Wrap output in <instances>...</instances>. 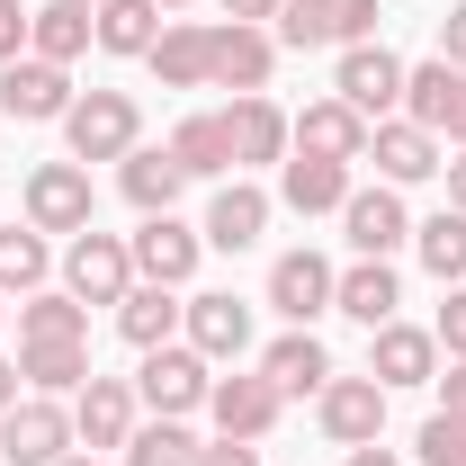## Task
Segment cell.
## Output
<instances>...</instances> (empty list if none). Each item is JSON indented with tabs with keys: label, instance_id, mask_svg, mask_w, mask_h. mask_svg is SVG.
I'll list each match as a JSON object with an SVG mask.
<instances>
[{
	"label": "cell",
	"instance_id": "obj_1",
	"mask_svg": "<svg viewBox=\"0 0 466 466\" xmlns=\"http://www.w3.org/2000/svg\"><path fill=\"white\" fill-rule=\"evenodd\" d=\"M63 144H72L81 171H90V162H126V153L144 144V108H135V90H81V99L63 108Z\"/></svg>",
	"mask_w": 466,
	"mask_h": 466
},
{
	"label": "cell",
	"instance_id": "obj_2",
	"mask_svg": "<svg viewBox=\"0 0 466 466\" xmlns=\"http://www.w3.org/2000/svg\"><path fill=\"white\" fill-rule=\"evenodd\" d=\"M207 386H216V368H207L188 341L144 350V368H135V404L162 412V421H188V412H207Z\"/></svg>",
	"mask_w": 466,
	"mask_h": 466
},
{
	"label": "cell",
	"instance_id": "obj_3",
	"mask_svg": "<svg viewBox=\"0 0 466 466\" xmlns=\"http://www.w3.org/2000/svg\"><path fill=\"white\" fill-rule=\"evenodd\" d=\"M81 449L72 440V404L63 395H18L0 412V466H63Z\"/></svg>",
	"mask_w": 466,
	"mask_h": 466
},
{
	"label": "cell",
	"instance_id": "obj_4",
	"mask_svg": "<svg viewBox=\"0 0 466 466\" xmlns=\"http://www.w3.org/2000/svg\"><path fill=\"white\" fill-rule=\"evenodd\" d=\"M269 36L296 46V55H314V46L341 55V46H368V36H377V0H288Z\"/></svg>",
	"mask_w": 466,
	"mask_h": 466
},
{
	"label": "cell",
	"instance_id": "obj_5",
	"mask_svg": "<svg viewBox=\"0 0 466 466\" xmlns=\"http://www.w3.org/2000/svg\"><path fill=\"white\" fill-rule=\"evenodd\" d=\"M90 216H99V188H90V171L63 153V162H36L27 171V225L36 233H90Z\"/></svg>",
	"mask_w": 466,
	"mask_h": 466
},
{
	"label": "cell",
	"instance_id": "obj_6",
	"mask_svg": "<svg viewBox=\"0 0 466 466\" xmlns=\"http://www.w3.org/2000/svg\"><path fill=\"white\" fill-rule=\"evenodd\" d=\"M63 288L81 296V305H116V296L135 288V251H126V233H72L63 242Z\"/></svg>",
	"mask_w": 466,
	"mask_h": 466
},
{
	"label": "cell",
	"instance_id": "obj_7",
	"mask_svg": "<svg viewBox=\"0 0 466 466\" xmlns=\"http://www.w3.org/2000/svg\"><path fill=\"white\" fill-rule=\"evenodd\" d=\"M341 242H350V260H395L412 242V216H404V188H350L341 198Z\"/></svg>",
	"mask_w": 466,
	"mask_h": 466
},
{
	"label": "cell",
	"instance_id": "obj_8",
	"mask_svg": "<svg viewBox=\"0 0 466 466\" xmlns=\"http://www.w3.org/2000/svg\"><path fill=\"white\" fill-rule=\"evenodd\" d=\"M332 99H350L368 126H377V116H404V63L386 55L377 36H368V46H341V63H332Z\"/></svg>",
	"mask_w": 466,
	"mask_h": 466
},
{
	"label": "cell",
	"instance_id": "obj_9",
	"mask_svg": "<svg viewBox=\"0 0 466 466\" xmlns=\"http://www.w3.org/2000/svg\"><path fill=\"white\" fill-rule=\"evenodd\" d=\"M404 116L466 153V72H458V63H440V55H431V63H404Z\"/></svg>",
	"mask_w": 466,
	"mask_h": 466
},
{
	"label": "cell",
	"instance_id": "obj_10",
	"mask_svg": "<svg viewBox=\"0 0 466 466\" xmlns=\"http://www.w3.org/2000/svg\"><path fill=\"white\" fill-rule=\"evenodd\" d=\"M368 162H377L386 188H412V179L449 171V144H440L431 126H412V116H377V126H368Z\"/></svg>",
	"mask_w": 466,
	"mask_h": 466
},
{
	"label": "cell",
	"instance_id": "obj_11",
	"mask_svg": "<svg viewBox=\"0 0 466 466\" xmlns=\"http://www.w3.org/2000/svg\"><path fill=\"white\" fill-rule=\"evenodd\" d=\"M126 251H135V279H153V288H188L198 260H207V233L179 225V216H144V225L126 233Z\"/></svg>",
	"mask_w": 466,
	"mask_h": 466
},
{
	"label": "cell",
	"instance_id": "obj_12",
	"mask_svg": "<svg viewBox=\"0 0 466 466\" xmlns=\"http://www.w3.org/2000/svg\"><path fill=\"white\" fill-rule=\"evenodd\" d=\"M332 260L323 251H279L269 260V314H288V332H314L323 314H332Z\"/></svg>",
	"mask_w": 466,
	"mask_h": 466
},
{
	"label": "cell",
	"instance_id": "obj_13",
	"mask_svg": "<svg viewBox=\"0 0 466 466\" xmlns=\"http://www.w3.org/2000/svg\"><path fill=\"white\" fill-rule=\"evenodd\" d=\"M314 421H323V440H332V449H368V440H386V386H377V377H341V368H332V386L314 395Z\"/></svg>",
	"mask_w": 466,
	"mask_h": 466
},
{
	"label": "cell",
	"instance_id": "obj_14",
	"mask_svg": "<svg viewBox=\"0 0 466 466\" xmlns=\"http://www.w3.org/2000/svg\"><path fill=\"white\" fill-rule=\"evenodd\" d=\"M81 90H72V72L46 55H18L0 63V116H18V126H63V108H72Z\"/></svg>",
	"mask_w": 466,
	"mask_h": 466
},
{
	"label": "cell",
	"instance_id": "obj_15",
	"mask_svg": "<svg viewBox=\"0 0 466 466\" xmlns=\"http://www.w3.org/2000/svg\"><path fill=\"white\" fill-rule=\"evenodd\" d=\"M179 341L198 350L207 368H216V359H242V350H251V305L233 288H198L179 305Z\"/></svg>",
	"mask_w": 466,
	"mask_h": 466
},
{
	"label": "cell",
	"instance_id": "obj_16",
	"mask_svg": "<svg viewBox=\"0 0 466 466\" xmlns=\"http://www.w3.org/2000/svg\"><path fill=\"white\" fill-rule=\"evenodd\" d=\"M135 421H144V404H135V377H90L81 395H72V440L99 458V449H126L135 440Z\"/></svg>",
	"mask_w": 466,
	"mask_h": 466
},
{
	"label": "cell",
	"instance_id": "obj_17",
	"mask_svg": "<svg viewBox=\"0 0 466 466\" xmlns=\"http://www.w3.org/2000/svg\"><path fill=\"white\" fill-rule=\"evenodd\" d=\"M269 216H279V198H269V188H260V179H216V198H207V251H251V242H260V233H269Z\"/></svg>",
	"mask_w": 466,
	"mask_h": 466
},
{
	"label": "cell",
	"instance_id": "obj_18",
	"mask_svg": "<svg viewBox=\"0 0 466 466\" xmlns=\"http://www.w3.org/2000/svg\"><path fill=\"white\" fill-rule=\"evenodd\" d=\"M269 72H279V36H269V27L225 18V27H216V63H207V90L251 99V90H269Z\"/></svg>",
	"mask_w": 466,
	"mask_h": 466
},
{
	"label": "cell",
	"instance_id": "obj_19",
	"mask_svg": "<svg viewBox=\"0 0 466 466\" xmlns=\"http://www.w3.org/2000/svg\"><path fill=\"white\" fill-rule=\"evenodd\" d=\"M368 377H377L386 395L431 386V377H440V341H431L421 323H404V314H395V323H377V332H368Z\"/></svg>",
	"mask_w": 466,
	"mask_h": 466
},
{
	"label": "cell",
	"instance_id": "obj_20",
	"mask_svg": "<svg viewBox=\"0 0 466 466\" xmlns=\"http://www.w3.org/2000/svg\"><path fill=\"white\" fill-rule=\"evenodd\" d=\"M279 386L251 368V377H216L207 386V421H216V440H269V421H279Z\"/></svg>",
	"mask_w": 466,
	"mask_h": 466
},
{
	"label": "cell",
	"instance_id": "obj_21",
	"mask_svg": "<svg viewBox=\"0 0 466 466\" xmlns=\"http://www.w3.org/2000/svg\"><path fill=\"white\" fill-rule=\"evenodd\" d=\"M225 135H233V171H269V162H288V108L269 99V90H251V99H233L225 108Z\"/></svg>",
	"mask_w": 466,
	"mask_h": 466
},
{
	"label": "cell",
	"instance_id": "obj_22",
	"mask_svg": "<svg viewBox=\"0 0 466 466\" xmlns=\"http://www.w3.org/2000/svg\"><path fill=\"white\" fill-rule=\"evenodd\" d=\"M288 153H314V162H368V116L350 99H314L305 116H288Z\"/></svg>",
	"mask_w": 466,
	"mask_h": 466
},
{
	"label": "cell",
	"instance_id": "obj_23",
	"mask_svg": "<svg viewBox=\"0 0 466 466\" xmlns=\"http://www.w3.org/2000/svg\"><path fill=\"white\" fill-rule=\"evenodd\" d=\"M116 188H126V207H135V216H179L188 171L171 162V144H135V153L116 162Z\"/></svg>",
	"mask_w": 466,
	"mask_h": 466
},
{
	"label": "cell",
	"instance_id": "obj_24",
	"mask_svg": "<svg viewBox=\"0 0 466 466\" xmlns=\"http://www.w3.org/2000/svg\"><path fill=\"white\" fill-rule=\"evenodd\" d=\"M153 81L162 90H207V63H216V27L207 18H171L162 36H153Z\"/></svg>",
	"mask_w": 466,
	"mask_h": 466
},
{
	"label": "cell",
	"instance_id": "obj_25",
	"mask_svg": "<svg viewBox=\"0 0 466 466\" xmlns=\"http://www.w3.org/2000/svg\"><path fill=\"white\" fill-rule=\"evenodd\" d=\"M395 305H404V279H395V260H350L341 279H332V314L350 323H395Z\"/></svg>",
	"mask_w": 466,
	"mask_h": 466
},
{
	"label": "cell",
	"instance_id": "obj_26",
	"mask_svg": "<svg viewBox=\"0 0 466 466\" xmlns=\"http://www.w3.org/2000/svg\"><path fill=\"white\" fill-rule=\"evenodd\" d=\"M350 188H359L350 162H314V153H288L279 162V207H296V216H341Z\"/></svg>",
	"mask_w": 466,
	"mask_h": 466
},
{
	"label": "cell",
	"instance_id": "obj_27",
	"mask_svg": "<svg viewBox=\"0 0 466 466\" xmlns=\"http://www.w3.org/2000/svg\"><path fill=\"white\" fill-rule=\"evenodd\" d=\"M260 377H269V386H279V395H323V386H332V350L314 341V332H279V341L260 350Z\"/></svg>",
	"mask_w": 466,
	"mask_h": 466
},
{
	"label": "cell",
	"instance_id": "obj_28",
	"mask_svg": "<svg viewBox=\"0 0 466 466\" xmlns=\"http://www.w3.org/2000/svg\"><path fill=\"white\" fill-rule=\"evenodd\" d=\"M179 305H188L179 288L135 279V288L116 296V332H126V350H162V341H179Z\"/></svg>",
	"mask_w": 466,
	"mask_h": 466
},
{
	"label": "cell",
	"instance_id": "obj_29",
	"mask_svg": "<svg viewBox=\"0 0 466 466\" xmlns=\"http://www.w3.org/2000/svg\"><path fill=\"white\" fill-rule=\"evenodd\" d=\"M18 377L27 395H81L99 368H90V341H18Z\"/></svg>",
	"mask_w": 466,
	"mask_h": 466
},
{
	"label": "cell",
	"instance_id": "obj_30",
	"mask_svg": "<svg viewBox=\"0 0 466 466\" xmlns=\"http://www.w3.org/2000/svg\"><path fill=\"white\" fill-rule=\"evenodd\" d=\"M171 162L188 179H233V135H225V108H198L171 126Z\"/></svg>",
	"mask_w": 466,
	"mask_h": 466
},
{
	"label": "cell",
	"instance_id": "obj_31",
	"mask_svg": "<svg viewBox=\"0 0 466 466\" xmlns=\"http://www.w3.org/2000/svg\"><path fill=\"white\" fill-rule=\"evenodd\" d=\"M171 18H162V0H99L90 9V36H99V55H153V36H162Z\"/></svg>",
	"mask_w": 466,
	"mask_h": 466
},
{
	"label": "cell",
	"instance_id": "obj_32",
	"mask_svg": "<svg viewBox=\"0 0 466 466\" xmlns=\"http://www.w3.org/2000/svg\"><path fill=\"white\" fill-rule=\"evenodd\" d=\"M46 279H55V233L0 225V296H36Z\"/></svg>",
	"mask_w": 466,
	"mask_h": 466
},
{
	"label": "cell",
	"instance_id": "obj_33",
	"mask_svg": "<svg viewBox=\"0 0 466 466\" xmlns=\"http://www.w3.org/2000/svg\"><path fill=\"white\" fill-rule=\"evenodd\" d=\"M18 341H90V305H81L72 288L18 296Z\"/></svg>",
	"mask_w": 466,
	"mask_h": 466
},
{
	"label": "cell",
	"instance_id": "obj_34",
	"mask_svg": "<svg viewBox=\"0 0 466 466\" xmlns=\"http://www.w3.org/2000/svg\"><path fill=\"white\" fill-rule=\"evenodd\" d=\"M90 46H99V36H90V9H72V0H46V9L27 18V55L63 63V72L90 55Z\"/></svg>",
	"mask_w": 466,
	"mask_h": 466
},
{
	"label": "cell",
	"instance_id": "obj_35",
	"mask_svg": "<svg viewBox=\"0 0 466 466\" xmlns=\"http://www.w3.org/2000/svg\"><path fill=\"white\" fill-rule=\"evenodd\" d=\"M412 251H421V269H431L440 288H466V216L458 207L421 216V225H412Z\"/></svg>",
	"mask_w": 466,
	"mask_h": 466
},
{
	"label": "cell",
	"instance_id": "obj_36",
	"mask_svg": "<svg viewBox=\"0 0 466 466\" xmlns=\"http://www.w3.org/2000/svg\"><path fill=\"white\" fill-rule=\"evenodd\" d=\"M198 449H207V440H198L188 421H162V412H153V421H135L126 466H198Z\"/></svg>",
	"mask_w": 466,
	"mask_h": 466
},
{
	"label": "cell",
	"instance_id": "obj_37",
	"mask_svg": "<svg viewBox=\"0 0 466 466\" xmlns=\"http://www.w3.org/2000/svg\"><path fill=\"white\" fill-rule=\"evenodd\" d=\"M412 458L421 466H466V421L458 412H431V421L412 431Z\"/></svg>",
	"mask_w": 466,
	"mask_h": 466
},
{
	"label": "cell",
	"instance_id": "obj_38",
	"mask_svg": "<svg viewBox=\"0 0 466 466\" xmlns=\"http://www.w3.org/2000/svg\"><path fill=\"white\" fill-rule=\"evenodd\" d=\"M431 341H440V359H466V288H449L440 323H431Z\"/></svg>",
	"mask_w": 466,
	"mask_h": 466
},
{
	"label": "cell",
	"instance_id": "obj_39",
	"mask_svg": "<svg viewBox=\"0 0 466 466\" xmlns=\"http://www.w3.org/2000/svg\"><path fill=\"white\" fill-rule=\"evenodd\" d=\"M198 466H260V440H207Z\"/></svg>",
	"mask_w": 466,
	"mask_h": 466
},
{
	"label": "cell",
	"instance_id": "obj_40",
	"mask_svg": "<svg viewBox=\"0 0 466 466\" xmlns=\"http://www.w3.org/2000/svg\"><path fill=\"white\" fill-rule=\"evenodd\" d=\"M18 55H27V9L0 0V63H18Z\"/></svg>",
	"mask_w": 466,
	"mask_h": 466
},
{
	"label": "cell",
	"instance_id": "obj_41",
	"mask_svg": "<svg viewBox=\"0 0 466 466\" xmlns=\"http://www.w3.org/2000/svg\"><path fill=\"white\" fill-rule=\"evenodd\" d=\"M431 386H440V412H458V421H466V359H449Z\"/></svg>",
	"mask_w": 466,
	"mask_h": 466
},
{
	"label": "cell",
	"instance_id": "obj_42",
	"mask_svg": "<svg viewBox=\"0 0 466 466\" xmlns=\"http://www.w3.org/2000/svg\"><path fill=\"white\" fill-rule=\"evenodd\" d=\"M440 63H458V72H466V0L440 18Z\"/></svg>",
	"mask_w": 466,
	"mask_h": 466
},
{
	"label": "cell",
	"instance_id": "obj_43",
	"mask_svg": "<svg viewBox=\"0 0 466 466\" xmlns=\"http://www.w3.org/2000/svg\"><path fill=\"white\" fill-rule=\"evenodd\" d=\"M279 9L288 0H225V18H242V27H279Z\"/></svg>",
	"mask_w": 466,
	"mask_h": 466
},
{
	"label": "cell",
	"instance_id": "obj_44",
	"mask_svg": "<svg viewBox=\"0 0 466 466\" xmlns=\"http://www.w3.org/2000/svg\"><path fill=\"white\" fill-rule=\"evenodd\" d=\"M350 466H404V449H386V440H368V449H350Z\"/></svg>",
	"mask_w": 466,
	"mask_h": 466
},
{
	"label": "cell",
	"instance_id": "obj_45",
	"mask_svg": "<svg viewBox=\"0 0 466 466\" xmlns=\"http://www.w3.org/2000/svg\"><path fill=\"white\" fill-rule=\"evenodd\" d=\"M18 395H27V377H18V359H0V412L18 404Z\"/></svg>",
	"mask_w": 466,
	"mask_h": 466
},
{
	"label": "cell",
	"instance_id": "obj_46",
	"mask_svg": "<svg viewBox=\"0 0 466 466\" xmlns=\"http://www.w3.org/2000/svg\"><path fill=\"white\" fill-rule=\"evenodd\" d=\"M449 207H458V216H466V153H458V162H449Z\"/></svg>",
	"mask_w": 466,
	"mask_h": 466
},
{
	"label": "cell",
	"instance_id": "obj_47",
	"mask_svg": "<svg viewBox=\"0 0 466 466\" xmlns=\"http://www.w3.org/2000/svg\"><path fill=\"white\" fill-rule=\"evenodd\" d=\"M63 466H99V458H90V449H72V458H63Z\"/></svg>",
	"mask_w": 466,
	"mask_h": 466
},
{
	"label": "cell",
	"instance_id": "obj_48",
	"mask_svg": "<svg viewBox=\"0 0 466 466\" xmlns=\"http://www.w3.org/2000/svg\"><path fill=\"white\" fill-rule=\"evenodd\" d=\"M72 9H99V0H72Z\"/></svg>",
	"mask_w": 466,
	"mask_h": 466
},
{
	"label": "cell",
	"instance_id": "obj_49",
	"mask_svg": "<svg viewBox=\"0 0 466 466\" xmlns=\"http://www.w3.org/2000/svg\"><path fill=\"white\" fill-rule=\"evenodd\" d=\"M0 323H9V296H0Z\"/></svg>",
	"mask_w": 466,
	"mask_h": 466
},
{
	"label": "cell",
	"instance_id": "obj_50",
	"mask_svg": "<svg viewBox=\"0 0 466 466\" xmlns=\"http://www.w3.org/2000/svg\"><path fill=\"white\" fill-rule=\"evenodd\" d=\"M162 9H188V0H162Z\"/></svg>",
	"mask_w": 466,
	"mask_h": 466
}]
</instances>
